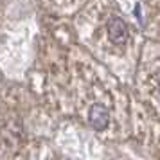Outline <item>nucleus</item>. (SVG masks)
Here are the masks:
<instances>
[{"label": "nucleus", "instance_id": "nucleus-1", "mask_svg": "<svg viewBox=\"0 0 160 160\" xmlns=\"http://www.w3.org/2000/svg\"><path fill=\"white\" fill-rule=\"evenodd\" d=\"M106 31H108V38H110L112 43H115V45H124L126 43V40H128V25L124 23L122 18L112 16V18L108 20Z\"/></svg>", "mask_w": 160, "mask_h": 160}, {"label": "nucleus", "instance_id": "nucleus-2", "mask_svg": "<svg viewBox=\"0 0 160 160\" xmlns=\"http://www.w3.org/2000/svg\"><path fill=\"white\" fill-rule=\"evenodd\" d=\"M88 121H90V126L97 131H102L110 122V112L106 106L102 104H94L90 112H88Z\"/></svg>", "mask_w": 160, "mask_h": 160}, {"label": "nucleus", "instance_id": "nucleus-3", "mask_svg": "<svg viewBox=\"0 0 160 160\" xmlns=\"http://www.w3.org/2000/svg\"><path fill=\"white\" fill-rule=\"evenodd\" d=\"M158 97H160V83H158Z\"/></svg>", "mask_w": 160, "mask_h": 160}]
</instances>
